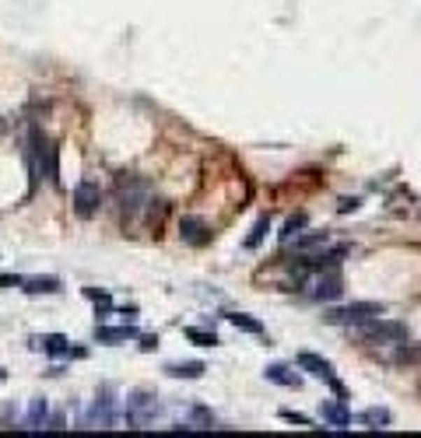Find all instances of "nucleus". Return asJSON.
I'll return each mask as SVG.
<instances>
[{"label":"nucleus","instance_id":"1","mask_svg":"<svg viewBox=\"0 0 421 438\" xmlns=\"http://www.w3.org/2000/svg\"><path fill=\"white\" fill-rule=\"evenodd\" d=\"M358 340L362 344H404L407 340V326L376 316L369 323H358Z\"/></svg>","mask_w":421,"mask_h":438},{"label":"nucleus","instance_id":"2","mask_svg":"<svg viewBox=\"0 0 421 438\" xmlns=\"http://www.w3.org/2000/svg\"><path fill=\"white\" fill-rule=\"evenodd\" d=\"M376 316H386V305H383V302H351V305L330 309V312H327V323L358 326V323H369V319H376Z\"/></svg>","mask_w":421,"mask_h":438},{"label":"nucleus","instance_id":"3","mask_svg":"<svg viewBox=\"0 0 421 438\" xmlns=\"http://www.w3.org/2000/svg\"><path fill=\"white\" fill-rule=\"evenodd\" d=\"M32 158H36V168L43 179L57 182L60 179V154H57V144L46 137V133H32Z\"/></svg>","mask_w":421,"mask_h":438},{"label":"nucleus","instance_id":"4","mask_svg":"<svg viewBox=\"0 0 421 438\" xmlns=\"http://www.w3.org/2000/svg\"><path fill=\"white\" fill-rule=\"evenodd\" d=\"M99 207H102V186L92 182V179L78 182L74 186V214L78 217H95Z\"/></svg>","mask_w":421,"mask_h":438},{"label":"nucleus","instance_id":"5","mask_svg":"<svg viewBox=\"0 0 421 438\" xmlns=\"http://www.w3.org/2000/svg\"><path fill=\"white\" fill-rule=\"evenodd\" d=\"M316 302H337L344 295V281L337 274V267H327V270H316V281H313V291H309Z\"/></svg>","mask_w":421,"mask_h":438},{"label":"nucleus","instance_id":"6","mask_svg":"<svg viewBox=\"0 0 421 438\" xmlns=\"http://www.w3.org/2000/svg\"><path fill=\"white\" fill-rule=\"evenodd\" d=\"M299 368H302V372H309V375H316V379H323V382H330V386H334V393L344 400V386L337 382L334 365H330L327 358H320V354H313V351H302V354H299Z\"/></svg>","mask_w":421,"mask_h":438},{"label":"nucleus","instance_id":"7","mask_svg":"<svg viewBox=\"0 0 421 438\" xmlns=\"http://www.w3.org/2000/svg\"><path fill=\"white\" fill-rule=\"evenodd\" d=\"M120 207H123V214H137L141 210V203L148 200V186L141 182V179H134V175H120Z\"/></svg>","mask_w":421,"mask_h":438},{"label":"nucleus","instance_id":"8","mask_svg":"<svg viewBox=\"0 0 421 438\" xmlns=\"http://www.w3.org/2000/svg\"><path fill=\"white\" fill-rule=\"evenodd\" d=\"M155 414H158V403H155V396L151 393H134L130 400H127V421L130 424H148V421H155Z\"/></svg>","mask_w":421,"mask_h":438},{"label":"nucleus","instance_id":"9","mask_svg":"<svg viewBox=\"0 0 421 438\" xmlns=\"http://www.w3.org/2000/svg\"><path fill=\"white\" fill-rule=\"evenodd\" d=\"M179 235L190 242V246H204L210 235H207V225L200 221V217H183V225H179Z\"/></svg>","mask_w":421,"mask_h":438},{"label":"nucleus","instance_id":"10","mask_svg":"<svg viewBox=\"0 0 421 438\" xmlns=\"http://www.w3.org/2000/svg\"><path fill=\"white\" fill-rule=\"evenodd\" d=\"M130 337H137L134 326H99V330H95V340H99V344H123V340H130Z\"/></svg>","mask_w":421,"mask_h":438},{"label":"nucleus","instance_id":"11","mask_svg":"<svg viewBox=\"0 0 421 438\" xmlns=\"http://www.w3.org/2000/svg\"><path fill=\"white\" fill-rule=\"evenodd\" d=\"M22 288L29 295H57L60 291V281L57 277H22Z\"/></svg>","mask_w":421,"mask_h":438},{"label":"nucleus","instance_id":"12","mask_svg":"<svg viewBox=\"0 0 421 438\" xmlns=\"http://www.w3.org/2000/svg\"><path fill=\"white\" fill-rule=\"evenodd\" d=\"M32 347H43V351H46V354H53V358H64V354H71V344H67V337H60V333L39 337V340H32Z\"/></svg>","mask_w":421,"mask_h":438},{"label":"nucleus","instance_id":"13","mask_svg":"<svg viewBox=\"0 0 421 438\" xmlns=\"http://www.w3.org/2000/svg\"><path fill=\"white\" fill-rule=\"evenodd\" d=\"M320 414H323V417H327V421H330L334 428H348V424H351V414L344 410V400L323 403V407H320Z\"/></svg>","mask_w":421,"mask_h":438},{"label":"nucleus","instance_id":"14","mask_svg":"<svg viewBox=\"0 0 421 438\" xmlns=\"http://www.w3.org/2000/svg\"><path fill=\"white\" fill-rule=\"evenodd\" d=\"M165 372H169L172 379H200L207 368H204L200 361H176V365H165Z\"/></svg>","mask_w":421,"mask_h":438},{"label":"nucleus","instance_id":"15","mask_svg":"<svg viewBox=\"0 0 421 438\" xmlns=\"http://www.w3.org/2000/svg\"><path fill=\"white\" fill-rule=\"evenodd\" d=\"M271 382H278V386H288V389H299L302 386V379L299 375H292L285 365H267V372H264Z\"/></svg>","mask_w":421,"mask_h":438},{"label":"nucleus","instance_id":"16","mask_svg":"<svg viewBox=\"0 0 421 438\" xmlns=\"http://www.w3.org/2000/svg\"><path fill=\"white\" fill-rule=\"evenodd\" d=\"M229 323H232L236 330H243V333H253V337L264 333V323L253 319V316H246V312H229Z\"/></svg>","mask_w":421,"mask_h":438},{"label":"nucleus","instance_id":"17","mask_svg":"<svg viewBox=\"0 0 421 438\" xmlns=\"http://www.w3.org/2000/svg\"><path fill=\"white\" fill-rule=\"evenodd\" d=\"M330 235L327 232H313V235H295V249L306 253V249H316V246H327Z\"/></svg>","mask_w":421,"mask_h":438},{"label":"nucleus","instance_id":"18","mask_svg":"<svg viewBox=\"0 0 421 438\" xmlns=\"http://www.w3.org/2000/svg\"><path fill=\"white\" fill-rule=\"evenodd\" d=\"M46 414H50L46 400H36V403L29 407V431H39V428L46 424Z\"/></svg>","mask_w":421,"mask_h":438},{"label":"nucleus","instance_id":"19","mask_svg":"<svg viewBox=\"0 0 421 438\" xmlns=\"http://www.w3.org/2000/svg\"><path fill=\"white\" fill-rule=\"evenodd\" d=\"M302 228H306V214L288 217V221H285V232H281V242H292L295 235H302Z\"/></svg>","mask_w":421,"mask_h":438},{"label":"nucleus","instance_id":"20","mask_svg":"<svg viewBox=\"0 0 421 438\" xmlns=\"http://www.w3.org/2000/svg\"><path fill=\"white\" fill-rule=\"evenodd\" d=\"M397 361H404V365H421V344H400V351H397Z\"/></svg>","mask_w":421,"mask_h":438},{"label":"nucleus","instance_id":"21","mask_svg":"<svg viewBox=\"0 0 421 438\" xmlns=\"http://www.w3.org/2000/svg\"><path fill=\"white\" fill-rule=\"evenodd\" d=\"M390 421H393V414H390V410H383V407H372V410H365V414H362V424H372V428L390 424Z\"/></svg>","mask_w":421,"mask_h":438},{"label":"nucleus","instance_id":"22","mask_svg":"<svg viewBox=\"0 0 421 438\" xmlns=\"http://www.w3.org/2000/svg\"><path fill=\"white\" fill-rule=\"evenodd\" d=\"M186 337H190L193 344H200V347H215V344H218V337H215V333L197 330V326H190V330H186Z\"/></svg>","mask_w":421,"mask_h":438},{"label":"nucleus","instance_id":"23","mask_svg":"<svg viewBox=\"0 0 421 438\" xmlns=\"http://www.w3.org/2000/svg\"><path fill=\"white\" fill-rule=\"evenodd\" d=\"M267 232H271V221H267V217H260V221L253 225V235L246 239V246H250V249H257V246L264 242V235H267Z\"/></svg>","mask_w":421,"mask_h":438},{"label":"nucleus","instance_id":"24","mask_svg":"<svg viewBox=\"0 0 421 438\" xmlns=\"http://www.w3.org/2000/svg\"><path fill=\"white\" fill-rule=\"evenodd\" d=\"M281 421H288V424H302V428L313 424V417H306V414H299V410H281Z\"/></svg>","mask_w":421,"mask_h":438},{"label":"nucleus","instance_id":"25","mask_svg":"<svg viewBox=\"0 0 421 438\" xmlns=\"http://www.w3.org/2000/svg\"><path fill=\"white\" fill-rule=\"evenodd\" d=\"M11 284H22V277H15V274H0V288H11Z\"/></svg>","mask_w":421,"mask_h":438},{"label":"nucleus","instance_id":"26","mask_svg":"<svg viewBox=\"0 0 421 438\" xmlns=\"http://www.w3.org/2000/svg\"><path fill=\"white\" fill-rule=\"evenodd\" d=\"M193 417H197V421H204V424H215V417H210L204 407H197V410H193Z\"/></svg>","mask_w":421,"mask_h":438},{"label":"nucleus","instance_id":"27","mask_svg":"<svg viewBox=\"0 0 421 438\" xmlns=\"http://www.w3.org/2000/svg\"><path fill=\"white\" fill-rule=\"evenodd\" d=\"M358 207V200H341V214H348V210H355Z\"/></svg>","mask_w":421,"mask_h":438}]
</instances>
